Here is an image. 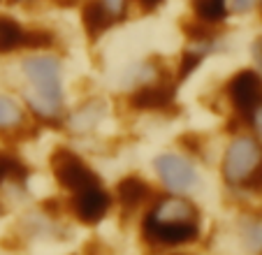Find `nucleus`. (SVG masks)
Here are the masks:
<instances>
[{
    "instance_id": "1",
    "label": "nucleus",
    "mask_w": 262,
    "mask_h": 255,
    "mask_svg": "<svg viewBox=\"0 0 262 255\" xmlns=\"http://www.w3.org/2000/svg\"><path fill=\"white\" fill-rule=\"evenodd\" d=\"M24 74L33 91L28 93L30 107L37 114L51 118L60 112L63 91H60V63L54 56H33L24 60Z\"/></svg>"
},
{
    "instance_id": "2",
    "label": "nucleus",
    "mask_w": 262,
    "mask_h": 255,
    "mask_svg": "<svg viewBox=\"0 0 262 255\" xmlns=\"http://www.w3.org/2000/svg\"><path fill=\"white\" fill-rule=\"evenodd\" d=\"M262 165V146L253 137H237L230 144L223 160V177L230 183L246 186L257 167Z\"/></svg>"
},
{
    "instance_id": "3",
    "label": "nucleus",
    "mask_w": 262,
    "mask_h": 255,
    "mask_svg": "<svg viewBox=\"0 0 262 255\" xmlns=\"http://www.w3.org/2000/svg\"><path fill=\"white\" fill-rule=\"evenodd\" d=\"M51 165H54V172H56L58 183L63 188H68V190H72V193L81 190V188H86V186L98 183L95 174L91 172L89 167H86L79 158L74 156V153L65 151V148H60V151L54 153Z\"/></svg>"
},
{
    "instance_id": "4",
    "label": "nucleus",
    "mask_w": 262,
    "mask_h": 255,
    "mask_svg": "<svg viewBox=\"0 0 262 255\" xmlns=\"http://www.w3.org/2000/svg\"><path fill=\"white\" fill-rule=\"evenodd\" d=\"M228 95L239 112L251 114L262 104V77L253 70H242L230 79Z\"/></svg>"
},
{
    "instance_id": "5",
    "label": "nucleus",
    "mask_w": 262,
    "mask_h": 255,
    "mask_svg": "<svg viewBox=\"0 0 262 255\" xmlns=\"http://www.w3.org/2000/svg\"><path fill=\"white\" fill-rule=\"evenodd\" d=\"M156 169H158L160 179L165 181V186L169 190H188L198 181V174H195L193 165L181 156L165 153V156H160L156 160Z\"/></svg>"
},
{
    "instance_id": "6",
    "label": "nucleus",
    "mask_w": 262,
    "mask_h": 255,
    "mask_svg": "<svg viewBox=\"0 0 262 255\" xmlns=\"http://www.w3.org/2000/svg\"><path fill=\"white\" fill-rule=\"evenodd\" d=\"M144 235L148 241H156V244H186V241H193L198 237V225H195V221L158 223L154 218H146Z\"/></svg>"
},
{
    "instance_id": "7",
    "label": "nucleus",
    "mask_w": 262,
    "mask_h": 255,
    "mask_svg": "<svg viewBox=\"0 0 262 255\" xmlns=\"http://www.w3.org/2000/svg\"><path fill=\"white\" fill-rule=\"evenodd\" d=\"M109 206V197L98 183L74 193V214L84 223H98Z\"/></svg>"
},
{
    "instance_id": "8",
    "label": "nucleus",
    "mask_w": 262,
    "mask_h": 255,
    "mask_svg": "<svg viewBox=\"0 0 262 255\" xmlns=\"http://www.w3.org/2000/svg\"><path fill=\"white\" fill-rule=\"evenodd\" d=\"M148 218H154L158 223H183V221H195V209L190 202L181 200V197H163L156 204L154 214Z\"/></svg>"
},
{
    "instance_id": "9",
    "label": "nucleus",
    "mask_w": 262,
    "mask_h": 255,
    "mask_svg": "<svg viewBox=\"0 0 262 255\" xmlns=\"http://www.w3.org/2000/svg\"><path fill=\"white\" fill-rule=\"evenodd\" d=\"M174 93L160 83H146L133 93V107L137 109H165L172 104Z\"/></svg>"
},
{
    "instance_id": "10",
    "label": "nucleus",
    "mask_w": 262,
    "mask_h": 255,
    "mask_svg": "<svg viewBox=\"0 0 262 255\" xmlns=\"http://www.w3.org/2000/svg\"><path fill=\"white\" fill-rule=\"evenodd\" d=\"M26 42H28V28H24L12 16L0 14V54H12L26 47Z\"/></svg>"
},
{
    "instance_id": "11",
    "label": "nucleus",
    "mask_w": 262,
    "mask_h": 255,
    "mask_svg": "<svg viewBox=\"0 0 262 255\" xmlns=\"http://www.w3.org/2000/svg\"><path fill=\"white\" fill-rule=\"evenodd\" d=\"M148 193H151V188L137 177H128L116 186V197H119V202L125 206V209L139 206L148 197Z\"/></svg>"
},
{
    "instance_id": "12",
    "label": "nucleus",
    "mask_w": 262,
    "mask_h": 255,
    "mask_svg": "<svg viewBox=\"0 0 262 255\" xmlns=\"http://www.w3.org/2000/svg\"><path fill=\"white\" fill-rule=\"evenodd\" d=\"M190 7L200 24H218L228 16V0H190Z\"/></svg>"
},
{
    "instance_id": "13",
    "label": "nucleus",
    "mask_w": 262,
    "mask_h": 255,
    "mask_svg": "<svg viewBox=\"0 0 262 255\" xmlns=\"http://www.w3.org/2000/svg\"><path fill=\"white\" fill-rule=\"evenodd\" d=\"M81 21H84V28L91 37H100V35L112 26V19L104 14V10L98 5V0H91V3L84 5V10H81Z\"/></svg>"
},
{
    "instance_id": "14",
    "label": "nucleus",
    "mask_w": 262,
    "mask_h": 255,
    "mask_svg": "<svg viewBox=\"0 0 262 255\" xmlns=\"http://www.w3.org/2000/svg\"><path fill=\"white\" fill-rule=\"evenodd\" d=\"M24 114L21 107L7 95H0V130H7V128H14L21 123Z\"/></svg>"
},
{
    "instance_id": "15",
    "label": "nucleus",
    "mask_w": 262,
    "mask_h": 255,
    "mask_svg": "<svg viewBox=\"0 0 262 255\" xmlns=\"http://www.w3.org/2000/svg\"><path fill=\"white\" fill-rule=\"evenodd\" d=\"M5 179H16V181H24L26 179V167L19 160L0 153V183Z\"/></svg>"
},
{
    "instance_id": "16",
    "label": "nucleus",
    "mask_w": 262,
    "mask_h": 255,
    "mask_svg": "<svg viewBox=\"0 0 262 255\" xmlns=\"http://www.w3.org/2000/svg\"><path fill=\"white\" fill-rule=\"evenodd\" d=\"M100 112H102V104H98V107H95V102L93 104H86L81 112H77L72 116V125L77 128V130H89L91 125H95V123H98Z\"/></svg>"
},
{
    "instance_id": "17",
    "label": "nucleus",
    "mask_w": 262,
    "mask_h": 255,
    "mask_svg": "<svg viewBox=\"0 0 262 255\" xmlns=\"http://www.w3.org/2000/svg\"><path fill=\"white\" fill-rule=\"evenodd\" d=\"M98 5L104 10V14L112 19V24L114 21H121L125 14H128V5L130 0H98Z\"/></svg>"
},
{
    "instance_id": "18",
    "label": "nucleus",
    "mask_w": 262,
    "mask_h": 255,
    "mask_svg": "<svg viewBox=\"0 0 262 255\" xmlns=\"http://www.w3.org/2000/svg\"><path fill=\"white\" fill-rule=\"evenodd\" d=\"M244 235H246V241L251 248H262V221H253L246 225V230H244Z\"/></svg>"
},
{
    "instance_id": "19",
    "label": "nucleus",
    "mask_w": 262,
    "mask_h": 255,
    "mask_svg": "<svg viewBox=\"0 0 262 255\" xmlns=\"http://www.w3.org/2000/svg\"><path fill=\"white\" fill-rule=\"evenodd\" d=\"M257 0H230V5H232V10L237 12V14H246V12H251L253 7H255Z\"/></svg>"
},
{
    "instance_id": "20",
    "label": "nucleus",
    "mask_w": 262,
    "mask_h": 255,
    "mask_svg": "<svg viewBox=\"0 0 262 255\" xmlns=\"http://www.w3.org/2000/svg\"><path fill=\"white\" fill-rule=\"evenodd\" d=\"M253 123H255V128H257V133L262 135V104L257 109H253Z\"/></svg>"
},
{
    "instance_id": "21",
    "label": "nucleus",
    "mask_w": 262,
    "mask_h": 255,
    "mask_svg": "<svg viewBox=\"0 0 262 255\" xmlns=\"http://www.w3.org/2000/svg\"><path fill=\"white\" fill-rule=\"evenodd\" d=\"M137 3L144 7V10H156V7H158L163 0H137Z\"/></svg>"
},
{
    "instance_id": "22",
    "label": "nucleus",
    "mask_w": 262,
    "mask_h": 255,
    "mask_svg": "<svg viewBox=\"0 0 262 255\" xmlns=\"http://www.w3.org/2000/svg\"><path fill=\"white\" fill-rule=\"evenodd\" d=\"M255 56H257V60H260V63H262V39H260V42H257V45H255Z\"/></svg>"
},
{
    "instance_id": "23",
    "label": "nucleus",
    "mask_w": 262,
    "mask_h": 255,
    "mask_svg": "<svg viewBox=\"0 0 262 255\" xmlns=\"http://www.w3.org/2000/svg\"><path fill=\"white\" fill-rule=\"evenodd\" d=\"M21 3H30V0H21Z\"/></svg>"
},
{
    "instance_id": "24",
    "label": "nucleus",
    "mask_w": 262,
    "mask_h": 255,
    "mask_svg": "<svg viewBox=\"0 0 262 255\" xmlns=\"http://www.w3.org/2000/svg\"><path fill=\"white\" fill-rule=\"evenodd\" d=\"M0 214H3V211H0Z\"/></svg>"
}]
</instances>
